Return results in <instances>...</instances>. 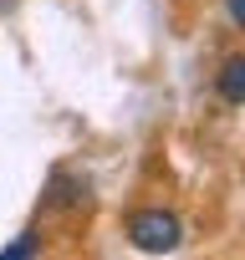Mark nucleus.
<instances>
[{
    "label": "nucleus",
    "mask_w": 245,
    "mask_h": 260,
    "mask_svg": "<svg viewBox=\"0 0 245 260\" xmlns=\"http://www.w3.org/2000/svg\"><path fill=\"white\" fill-rule=\"evenodd\" d=\"M220 102L225 107L245 102V56H225L220 61Z\"/></svg>",
    "instance_id": "nucleus-3"
},
{
    "label": "nucleus",
    "mask_w": 245,
    "mask_h": 260,
    "mask_svg": "<svg viewBox=\"0 0 245 260\" xmlns=\"http://www.w3.org/2000/svg\"><path fill=\"white\" fill-rule=\"evenodd\" d=\"M122 235L143 255H174L184 245V219L174 209H164V204H148V209H133L122 219Z\"/></svg>",
    "instance_id": "nucleus-1"
},
{
    "label": "nucleus",
    "mask_w": 245,
    "mask_h": 260,
    "mask_svg": "<svg viewBox=\"0 0 245 260\" xmlns=\"http://www.w3.org/2000/svg\"><path fill=\"white\" fill-rule=\"evenodd\" d=\"M0 11H16V0H0Z\"/></svg>",
    "instance_id": "nucleus-6"
},
{
    "label": "nucleus",
    "mask_w": 245,
    "mask_h": 260,
    "mask_svg": "<svg viewBox=\"0 0 245 260\" xmlns=\"http://www.w3.org/2000/svg\"><path fill=\"white\" fill-rule=\"evenodd\" d=\"M41 255V230H21L6 250H0V260H36Z\"/></svg>",
    "instance_id": "nucleus-4"
},
{
    "label": "nucleus",
    "mask_w": 245,
    "mask_h": 260,
    "mask_svg": "<svg viewBox=\"0 0 245 260\" xmlns=\"http://www.w3.org/2000/svg\"><path fill=\"white\" fill-rule=\"evenodd\" d=\"M225 11H230L235 26H245V0H225Z\"/></svg>",
    "instance_id": "nucleus-5"
},
{
    "label": "nucleus",
    "mask_w": 245,
    "mask_h": 260,
    "mask_svg": "<svg viewBox=\"0 0 245 260\" xmlns=\"http://www.w3.org/2000/svg\"><path fill=\"white\" fill-rule=\"evenodd\" d=\"M46 204H51V209H77V204H87V184H82L77 174L56 169L51 184H46Z\"/></svg>",
    "instance_id": "nucleus-2"
}]
</instances>
